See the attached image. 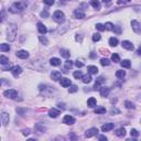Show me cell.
I'll list each match as a JSON object with an SVG mask.
<instances>
[{
	"instance_id": "obj_1",
	"label": "cell",
	"mask_w": 141,
	"mask_h": 141,
	"mask_svg": "<svg viewBox=\"0 0 141 141\" xmlns=\"http://www.w3.org/2000/svg\"><path fill=\"white\" fill-rule=\"evenodd\" d=\"M26 6H28V2L24 1V0H20L19 2H14V3L11 6L10 11L13 12V13L21 12V11H23L24 9L26 8Z\"/></svg>"
},
{
	"instance_id": "obj_2",
	"label": "cell",
	"mask_w": 141,
	"mask_h": 141,
	"mask_svg": "<svg viewBox=\"0 0 141 141\" xmlns=\"http://www.w3.org/2000/svg\"><path fill=\"white\" fill-rule=\"evenodd\" d=\"M53 20H54L55 22H57V23H62V22H64V20H65V14H64L61 10H57L53 13Z\"/></svg>"
},
{
	"instance_id": "obj_3",
	"label": "cell",
	"mask_w": 141,
	"mask_h": 141,
	"mask_svg": "<svg viewBox=\"0 0 141 141\" xmlns=\"http://www.w3.org/2000/svg\"><path fill=\"white\" fill-rule=\"evenodd\" d=\"M3 96L4 97H8V98H11V99H15L18 97V92L15 89L4 90V92H3Z\"/></svg>"
},
{
	"instance_id": "obj_4",
	"label": "cell",
	"mask_w": 141,
	"mask_h": 141,
	"mask_svg": "<svg viewBox=\"0 0 141 141\" xmlns=\"http://www.w3.org/2000/svg\"><path fill=\"white\" fill-rule=\"evenodd\" d=\"M131 26H132V30L136 33H141V23H139L138 21H136V20L131 21Z\"/></svg>"
},
{
	"instance_id": "obj_5",
	"label": "cell",
	"mask_w": 141,
	"mask_h": 141,
	"mask_svg": "<svg viewBox=\"0 0 141 141\" xmlns=\"http://www.w3.org/2000/svg\"><path fill=\"white\" fill-rule=\"evenodd\" d=\"M63 123H65V125H74L75 118L72 117L70 115H66V116L63 118Z\"/></svg>"
},
{
	"instance_id": "obj_6",
	"label": "cell",
	"mask_w": 141,
	"mask_h": 141,
	"mask_svg": "<svg viewBox=\"0 0 141 141\" xmlns=\"http://www.w3.org/2000/svg\"><path fill=\"white\" fill-rule=\"evenodd\" d=\"M97 133H98V129H97V128H90V129H88L87 131L85 132V137L86 138H90V137L96 136Z\"/></svg>"
},
{
	"instance_id": "obj_7",
	"label": "cell",
	"mask_w": 141,
	"mask_h": 141,
	"mask_svg": "<svg viewBox=\"0 0 141 141\" xmlns=\"http://www.w3.org/2000/svg\"><path fill=\"white\" fill-rule=\"evenodd\" d=\"M11 73H12V75H13V76H14V77H17L18 76V75H20V74H21V73H22V68L21 67H20V66H13V67L12 68H11Z\"/></svg>"
},
{
	"instance_id": "obj_8",
	"label": "cell",
	"mask_w": 141,
	"mask_h": 141,
	"mask_svg": "<svg viewBox=\"0 0 141 141\" xmlns=\"http://www.w3.org/2000/svg\"><path fill=\"white\" fill-rule=\"evenodd\" d=\"M1 123L2 126H7L9 123V114H7V112H2L1 114Z\"/></svg>"
},
{
	"instance_id": "obj_9",
	"label": "cell",
	"mask_w": 141,
	"mask_h": 141,
	"mask_svg": "<svg viewBox=\"0 0 141 141\" xmlns=\"http://www.w3.org/2000/svg\"><path fill=\"white\" fill-rule=\"evenodd\" d=\"M51 78H52L54 82L59 81V79L62 78V74L59 72H57V70H53L52 74H51Z\"/></svg>"
},
{
	"instance_id": "obj_10",
	"label": "cell",
	"mask_w": 141,
	"mask_h": 141,
	"mask_svg": "<svg viewBox=\"0 0 141 141\" xmlns=\"http://www.w3.org/2000/svg\"><path fill=\"white\" fill-rule=\"evenodd\" d=\"M15 35H17V30H15V26H13L12 31H10V29L8 30V39L10 41H13L15 39Z\"/></svg>"
},
{
	"instance_id": "obj_11",
	"label": "cell",
	"mask_w": 141,
	"mask_h": 141,
	"mask_svg": "<svg viewBox=\"0 0 141 141\" xmlns=\"http://www.w3.org/2000/svg\"><path fill=\"white\" fill-rule=\"evenodd\" d=\"M17 56L19 57V59H28L29 57V53L26 52V51H24V50H20V51L17 52Z\"/></svg>"
},
{
	"instance_id": "obj_12",
	"label": "cell",
	"mask_w": 141,
	"mask_h": 141,
	"mask_svg": "<svg viewBox=\"0 0 141 141\" xmlns=\"http://www.w3.org/2000/svg\"><path fill=\"white\" fill-rule=\"evenodd\" d=\"M115 128V125L114 123H105V125H103V127H101V130H103L104 132H107V131H110V130H112Z\"/></svg>"
},
{
	"instance_id": "obj_13",
	"label": "cell",
	"mask_w": 141,
	"mask_h": 141,
	"mask_svg": "<svg viewBox=\"0 0 141 141\" xmlns=\"http://www.w3.org/2000/svg\"><path fill=\"white\" fill-rule=\"evenodd\" d=\"M74 14H75V18H77V19H84L85 18V13H84V11L82 9H76Z\"/></svg>"
},
{
	"instance_id": "obj_14",
	"label": "cell",
	"mask_w": 141,
	"mask_h": 141,
	"mask_svg": "<svg viewBox=\"0 0 141 141\" xmlns=\"http://www.w3.org/2000/svg\"><path fill=\"white\" fill-rule=\"evenodd\" d=\"M37 30H39V32L41 33V34H45V33L47 32V29H46V26L44 25L43 23H41V22H39V23H37Z\"/></svg>"
},
{
	"instance_id": "obj_15",
	"label": "cell",
	"mask_w": 141,
	"mask_h": 141,
	"mask_svg": "<svg viewBox=\"0 0 141 141\" xmlns=\"http://www.w3.org/2000/svg\"><path fill=\"white\" fill-rule=\"evenodd\" d=\"M121 45H122V47L126 48V50H133V44L129 41H122Z\"/></svg>"
},
{
	"instance_id": "obj_16",
	"label": "cell",
	"mask_w": 141,
	"mask_h": 141,
	"mask_svg": "<svg viewBox=\"0 0 141 141\" xmlns=\"http://www.w3.org/2000/svg\"><path fill=\"white\" fill-rule=\"evenodd\" d=\"M100 96L101 97H107L110 93V88L109 87H101L100 89Z\"/></svg>"
},
{
	"instance_id": "obj_17",
	"label": "cell",
	"mask_w": 141,
	"mask_h": 141,
	"mask_svg": "<svg viewBox=\"0 0 141 141\" xmlns=\"http://www.w3.org/2000/svg\"><path fill=\"white\" fill-rule=\"evenodd\" d=\"M59 115V110L55 109V108H52V109H50V111H48V116H50L51 118H56Z\"/></svg>"
},
{
	"instance_id": "obj_18",
	"label": "cell",
	"mask_w": 141,
	"mask_h": 141,
	"mask_svg": "<svg viewBox=\"0 0 141 141\" xmlns=\"http://www.w3.org/2000/svg\"><path fill=\"white\" fill-rule=\"evenodd\" d=\"M61 85L63 86V87H70V86L72 85V83H70V79L66 78V77L61 78Z\"/></svg>"
},
{
	"instance_id": "obj_19",
	"label": "cell",
	"mask_w": 141,
	"mask_h": 141,
	"mask_svg": "<svg viewBox=\"0 0 141 141\" xmlns=\"http://www.w3.org/2000/svg\"><path fill=\"white\" fill-rule=\"evenodd\" d=\"M50 63H51V65H53V66H59V64H61V59H57V57H52V59H50Z\"/></svg>"
},
{
	"instance_id": "obj_20",
	"label": "cell",
	"mask_w": 141,
	"mask_h": 141,
	"mask_svg": "<svg viewBox=\"0 0 141 141\" xmlns=\"http://www.w3.org/2000/svg\"><path fill=\"white\" fill-rule=\"evenodd\" d=\"M96 104H97V101H96V99H95L94 97H90V98L87 100V105H88V107H90V108L95 107Z\"/></svg>"
},
{
	"instance_id": "obj_21",
	"label": "cell",
	"mask_w": 141,
	"mask_h": 141,
	"mask_svg": "<svg viewBox=\"0 0 141 141\" xmlns=\"http://www.w3.org/2000/svg\"><path fill=\"white\" fill-rule=\"evenodd\" d=\"M87 70H88V73H89V74H97V73H98V68L94 65H89Z\"/></svg>"
},
{
	"instance_id": "obj_22",
	"label": "cell",
	"mask_w": 141,
	"mask_h": 141,
	"mask_svg": "<svg viewBox=\"0 0 141 141\" xmlns=\"http://www.w3.org/2000/svg\"><path fill=\"white\" fill-rule=\"evenodd\" d=\"M9 50H10V45L9 44H6V43L0 44V51L1 52H9Z\"/></svg>"
},
{
	"instance_id": "obj_23",
	"label": "cell",
	"mask_w": 141,
	"mask_h": 141,
	"mask_svg": "<svg viewBox=\"0 0 141 141\" xmlns=\"http://www.w3.org/2000/svg\"><path fill=\"white\" fill-rule=\"evenodd\" d=\"M115 133H116V136H117V137H125V134H126V130L123 129V128H120V129H117Z\"/></svg>"
},
{
	"instance_id": "obj_24",
	"label": "cell",
	"mask_w": 141,
	"mask_h": 141,
	"mask_svg": "<svg viewBox=\"0 0 141 141\" xmlns=\"http://www.w3.org/2000/svg\"><path fill=\"white\" fill-rule=\"evenodd\" d=\"M120 64H121V66H122L123 68H130V66H131V63H130L129 59H123Z\"/></svg>"
},
{
	"instance_id": "obj_25",
	"label": "cell",
	"mask_w": 141,
	"mask_h": 141,
	"mask_svg": "<svg viewBox=\"0 0 141 141\" xmlns=\"http://www.w3.org/2000/svg\"><path fill=\"white\" fill-rule=\"evenodd\" d=\"M82 79H83V82L85 84H89L90 82H92V76H90V75H84L83 77H82Z\"/></svg>"
},
{
	"instance_id": "obj_26",
	"label": "cell",
	"mask_w": 141,
	"mask_h": 141,
	"mask_svg": "<svg viewBox=\"0 0 141 141\" xmlns=\"http://www.w3.org/2000/svg\"><path fill=\"white\" fill-rule=\"evenodd\" d=\"M90 4L94 7L95 9H99L100 8V3H99V0H90Z\"/></svg>"
},
{
	"instance_id": "obj_27",
	"label": "cell",
	"mask_w": 141,
	"mask_h": 141,
	"mask_svg": "<svg viewBox=\"0 0 141 141\" xmlns=\"http://www.w3.org/2000/svg\"><path fill=\"white\" fill-rule=\"evenodd\" d=\"M116 76L118 77V78H123V77L126 76V72H125V70H117V72H116Z\"/></svg>"
},
{
	"instance_id": "obj_28",
	"label": "cell",
	"mask_w": 141,
	"mask_h": 141,
	"mask_svg": "<svg viewBox=\"0 0 141 141\" xmlns=\"http://www.w3.org/2000/svg\"><path fill=\"white\" fill-rule=\"evenodd\" d=\"M109 44L111 46H117V44H118V39H117V37H110Z\"/></svg>"
},
{
	"instance_id": "obj_29",
	"label": "cell",
	"mask_w": 141,
	"mask_h": 141,
	"mask_svg": "<svg viewBox=\"0 0 141 141\" xmlns=\"http://www.w3.org/2000/svg\"><path fill=\"white\" fill-rule=\"evenodd\" d=\"M72 67H73V62L72 61H68V59H67V61L65 62V70H64V72L66 73V72H67L66 70H70Z\"/></svg>"
},
{
	"instance_id": "obj_30",
	"label": "cell",
	"mask_w": 141,
	"mask_h": 141,
	"mask_svg": "<svg viewBox=\"0 0 141 141\" xmlns=\"http://www.w3.org/2000/svg\"><path fill=\"white\" fill-rule=\"evenodd\" d=\"M0 63L2 64V65H6V64H9V59L6 56H3V55H1L0 56Z\"/></svg>"
},
{
	"instance_id": "obj_31",
	"label": "cell",
	"mask_w": 141,
	"mask_h": 141,
	"mask_svg": "<svg viewBox=\"0 0 141 141\" xmlns=\"http://www.w3.org/2000/svg\"><path fill=\"white\" fill-rule=\"evenodd\" d=\"M95 114H106V108L104 107H97L96 109H95Z\"/></svg>"
},
{
	"instance_id": "obj_32",
	"label": "cell",
	"mask_w": 141,
	"mask_h": 141,
	"mask_svg": "<svg viewBox=\"0 0 141 141\" xmlns=\"http://www.w3.org/2000/svg\"><path fill=\"white\" fill-rule=\"evenodd\" d=\"M114 24H112L111 23V22H107V23H106L105 24V29H106V30H108V31H114Z\"/></svg>"
},
{
	"instance_id": "obj_33",
	"label": "cell",
	"mask_w": 141,
	"mask_h": 141,
	"mask_svg": "<svg viewBox=\"0 0 141 141\" xmlns=\"http://www.w3.org/2000/svg\"><path fill=\"white\" fill-rule=\"evenodd\" d=\"M59 52H61V55H62V56H63V57H65V59H67V57H70V53L68 52L67 50H64V48H63V50H61V51H59Z\"/></svg>"
},
{
	"instance_id": "obj_34",
	"label": "cell",
	"mask_w": 141,
	"mask_h": 141,
	"mask_svg": "<svg viewBox=\"0 0 141 141\" xmlns=\"http://www.w3.org/2000/svg\"><path fill=\"white\" fill-rule=\"evenodd\" d=\"M111 61L115 62V63H118V62H120V59H119V55L117 54V53H114V54L111 55Z\"/></svg>"
},
{
	"instance_id": "obj_35",
	"label": "cell",
	"mask_w": 141,
	"mask_h": 141,
	"mask_svg": "<svg viewBox=\"0 0 141 141\" xmlns=\"http://www.w3.org/2000/svg\"><path fill=\"white\" fill-rule=\"evenodd\" d=\"M125 106H126V108H128V109H133V108H134V105L131 103V101H129V100L125 101Z\"/></svg>"
},
{
	"instance_id": "obj_36",
	"label": "cell",
	"mask_w": 141,
	"mask_h": 141,
	"mask_svg": "<svg viewBox=\"0 0 141 141\" xmlns=\"http://www.w3.org/2000/svg\"><path fill=\"white\" fill-rule=\"evenodd\" d=\"M100 64L103 66H108L110 64V61H109V59H100Z\"/></svg>"
},
{
	"instance_id": "obj_37",
	"label": "cell",
	"mask_w": 141,
	"mask_h": 141,
	"mask_svg": "<svg viewBox=\"0 0 141 141\" xmlns=\"http://www.w3.org/2000/svg\"><path fill=\"white\" fill-rule=\"evenodd\" d=\"M73 75H74V77H75V78H77V79H79V78L83 77V74L81 73V70H76V72H74V73H73Z\"/></svg>"
},
{
	"instance_id": "obj_38",
	"label": "cell",
	"mask_w": 141,
	"mask_h": 141,
	"mask_svg": "<svg viewBox=\"0 0 141 141\" xmlns=\"http://www.w3.org/2000/svg\"><path fill=\"white\" fill-rule=\"evenodd\" d=\"M77 90H78V87H77L76 85H70L68 92H70V93H76Z\"/></svg>"
},
{
	"instance_id": "obj_39",
	"label": "cell",
	"mask_w": 141,
	"mask_h": 141,
	"mask_svg": "<svg viewBox=\"0 0 141 141\" xmlns=\"http://www.w3.org/2000/svg\"><path fill=\"white\" fill-rule=\"evenodd\" d=\"M100 39H101V36H100V34H99V33H95V34H93V41H94V42L99 41Z\"/></svg>"
},
{
	"instance_id": "obj_40",
	"label": "cell",
	"mask_w": 141,
	"mask_h": 141,
	"mask_svg": "<svg viewBox=\"0 0 141 141\" xmlns=\"http://www.w3.org/2000/svg\"><path fill=\"white\" fill-rule=\"evenodd\" d=\"M39 39H40V41H41L42 43L44 44V45H46V44H48V41H47V39H46L45 36H43V35H40V36H39Z\"/></svg>"
},
{
	"instance_id": "obj_41",
	"label": "cell",
	"mask_w": 141,
	"mask_h": 141,
	"mask_svg": "<svg viewBox=\"0 0 141 141\" xmlns=\"http://www.w3.org/2000/svg\"><path fill=\"white\" fill-rule=\"evenodd\" d=\"M96 29L98 31H105V24H101V23H97L96 24Z\"/></svg>"
},
{
	"instance_id": "obj_42",
	"label": "cell",
	"mask_w": 141,
	"mask_h": 141,
	"mask_svg": "<svg viewBox=\"0 0 141 141\" xmlns=\"http://www.w3.org/2000/svg\"><path fill=\"white\" fill-rule=\"evenodd\" d=\"M130 134H131L132 137H134V138L139 137V132H138V130H136V129H131V131H130Z\"/></svg>"
},
{
	"instance_id": "obj_43",
	"label": "cell",
	"mask_w": 141,
	"mask_h": 141,
	"mask_svg": "<svg viewBox=\"0 0 141 141\" xmlns=\"http://www.w3.org/2000/svg\"><path fill=\"white\" fill-rule=\"evenodd\" d=\"M55 2V0H44V3L46 4V6H53Z\"/></svg>"
},
{
	"instance_id": "obj_44",
	"label": "cell",
	"mask_w": 141,
	"mask_h": 141,
	"mask_svg": "<svg viewBox=\"0 0 141 141\" xmlns=\"http://www.w3.org/2000/svg\"><path fill=\"white\" fill-rule=\"evenodd\" d=\"M40 15H41V18H47V17H48L47 10H43V11L41 12V14H40Z\"/></svg>"
},
{
	"instance_id": "obj_45",
	"label": "cell",
	"mask_w": 141,
	"mask_h": 141,
	"mask_svg": "<svg viewBox=\"0 0 141 141\" xmlns=\"http://www.w3.org/2000/svg\"><path fill=\"white\" fill-rule=\"evenodd\" d=\"M96 82H97V83H99V84H103L104 82H105V79H104V77H98Z\"/></svg>"
},
{
	"instance_id": "obj_46",
	"label": "cell",
	"mask_w": 141,
	"mask_h": 141,
	"mask_svg": "<svg viewBox=\"0 0 141 141\" xmlns=\"http://www.w3.org/2000/svg\"><path fill=\"white\" fill-rule=\"evenodd\" d=\"M75 65H76L77 67H83V65H84V64H83V62H79V61H77L76 63H75Z\"/></svg>"
},
{
	"instance_id": "obj_47",
	"label": "cell",
	"mask_w": 141,
	"mask_h": 141,
	"mask_svg": "<svg viewBox=\"0 0 141 141\" xmlns=\"http://www.w3.org/2000/svg\"><path fill=\"white\" fill-rule=\"evenodd\" d=\"M99 87H100V84H99V83H97V82H96V84H95V86H94V89H95V90H97V89H100V88H99Z\"/></svg>"
},
{
	"instance_id": "obj_48",
	"label": "cell",
	"mask_w": 141,
	"mask_h": 141,
	"mask_svg": "<svg viewBox=\"0 0 141 141\" xmlns=\"http://www.w3.org/2000/svg\"><path fill=\"white\" fill-rule=\"evenodd\" d=\"M129 1H131V0H118V3L119 4H121V3H126V2H129Z\"/></svg>"
},
{
	"instance_id": "obj_49",
	"label": "cell",
	"mask_w": 141,
	"mask_h": 141,
	"mask_svg": "<svg viewBox=\"0 0 141 141\" xmlns=\"http://www.w3.org/2000/svg\"><path fill=\"white\" fill-rule=\"evenodd\" d=\"M114 31H115V32H116V33H118V34L121 32V30H120V28H119V26H117V28H115V29H114Z\"/></svg>"
},
{
	"instance_id": "obj_50",
	"label": "cell",
	"mask_w": 141,
	"mask_h": 141,
	"mask_svg": "<svg viewBox=\"0 0 141 141\" xmlns=\"http://www.w3.org/2000/svg\"><path fill=\"white\" fill-rule=\"evenodd\" d=\"M29 133H30V130H29V129H26V130H23V134H24V136H28Z\"/></svg>"
},
{
	"instance_id": "obj_51",
	"label": "cell",
	"mask_w": 141,
	"mask_h": 141,
	"mask_svg": "<svg viewBox=\"0 0 141 141\" xmlns=\"http://www.w3.org/2000/svg\"><path fill=\"white\" fill-rule=\"evenodd\" d=\"M98 139H99V140H107V138H106L105 136H99Z\"/></svg>"
},
{
	"instance_id": "obj_52",
	"label": "cell",
	"mask_w": 141,
	"mask_h": 141,
	"mask_svg": "<svg viewBox=\"0 0 141 141\" xmlns=\"http://www.w3.org/2000/svg\"><path fill=\"white\" fill-rule=\"evenodd\" d=\"M137 54H138V55H141V46L138 48V50H137Z\"/></svg>"
},
{
	"instance_id": "obj_53",
	"label": "cell",
	"mask_w": 141,
	"mask_h": 141,
	"mask_svg": "<svg viewBox=\"0 0 141 141\" xmlns=\"http://www.w3.org/2000/svg\"><path fill=\"white\" fill-rule=\"evenodd\" d=\"M59 107L62 108V109H65V107H64V104H59Z\"/></svg>"
},
{
	"instance_id": "obj_54",
	"label": "cell",
	"mask_w": 141,
	"mask_h": 141,
	"mask_svg": "<svg viewBox=\"0 0 141 141\" xmlns=\"http://www.w3.org/2000/svg\"><path fill=\"white\" fill-rule=\"evenodd\" d=\"M103 1L105 2V3H108V2H110V1H111V0H103Z\"/></svg>"
}]
</instances>
